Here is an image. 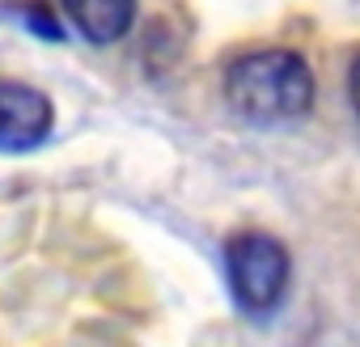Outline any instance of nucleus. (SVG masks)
<instances>
[{
  "label": "nucleus",
  "instance_id": "nucleus-3",
  "mask_svg": "<svg viewBox=\"0 0 360 347\" xmlns=\"http://www.w3.org/2000/svg\"><path fill=\"white\" fill-rule=\"evenodd\" d=\"M51 98L26 81H0V152H30L51 131Z\"/></svg>",
  "mask_w": 360,
  "mask_h": 347
},
{
  "label": "nucleus",
  "instance_id": "nucleus-2",
  "mask_svg": "<svg viewBox=\"0 0 360 347\" xmlns=\"http://www.w3.org/2000/svg\"><path fill=\"white\" fill-rule=\"evenodd\" d=\"M225 275H229L233 305L246 317H267L280 309L288 292L292 263L271 233H238L225 246Z\"/></svg>",
  "mask_w": 360,
  "mask_h": 347
},
{
  "label": "nucleus",
  "instance_id": "nucleus-1",
  "mask_svg": "<svg viewBox=\"0 0 360 347\" xmlns=\"http://www.w3.org/2000/svg\"><path fill=\"white\" fill-rule=\"evenodd\" d=\"M225 102L238 119L255 127L297 123L314 106V72L288 47H263L229 64L225 72Z\"/></svg>",
  "mask_w": 360,
  "mask_h": 347
},
{
  "label": "nucleus",
  "instance_id": "nucleus-4",
  "mask_svg": "<svg viewBox=\"0 0 360 347\" xmlns=\"http://www.w3.org/2000/svg\"><path fill=\"white\" fill-rule=\"evenodd\" d=\"M60 5L72 18V26L81 30V39L98 47L119 43L136 22V0H60Z\"/></svg>",
  "mask_w": 360,
  "mask_h": 347
},
{
  "label": "nucleus",
  "instance_id": "nucleus-6",
  "mask_svg": "<svg viewBox=\"0 0 360 347\" xmlns=\"http://www.w3.org/2000/svg\"><path fill=\"white\" fill-rule=\"evenodd\" d=\"M347 93H352V106H356V114H360V55H356V64H352V77H347Z\"/></svg>",
  "mask_w": 360,
  "mask_h": 347
},
{
  "label": "nucleus",
  "instance_id": "nucleus-5",
  "mask_svg": "<svg viewBox=\"0 0 360 347\" xmlns=\"http://www.w3.org/2000/svg\"><path fill=\"white\" fill-rule=\"evenodd\" d=\"M18 22H26L39 39H47V43H60V22L47 13V9H39V5H30V9H22L18 13Z\"/></svg>",
  "mask_w": 360,
  "mask_h": 347
}]
</instances>
